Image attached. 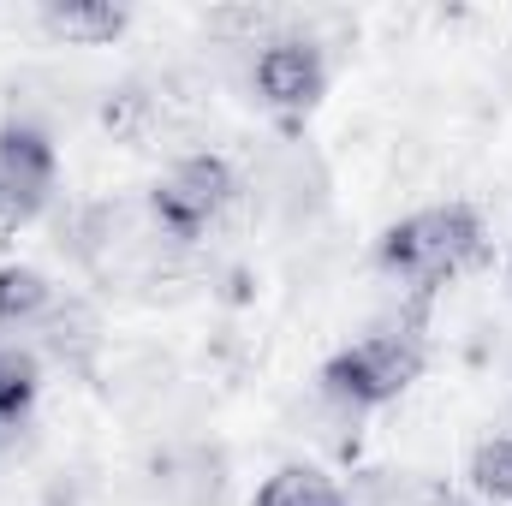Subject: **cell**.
Returning a JSON list of instances; mask_svg holds the SVG:
<instances>
[{
    "instance_id": "6da1fadb",
    "label": "cell",
    "mask_w": 512,
    "mask_h": 506,
    "mask_svg": "<svg viewBox=\"0 0 512 506\" xmlns=\"http://www.w3.org/2000/svg\"><path fill=\"white\" fill-rule=\"evenodd\" d=\"M489 245V227L471 203H429L411 209L376 239V268L405 280V286H447L453 274H465Z\"/></svg>"
},
{
    "instance_id": "7a4b0ae2",
    "label": "cell",
    "mask_w": 512,
    "mask_h": 506,
    "mask_svg": "<svg viewBox=\"0 0 512 506\" xmlns=\"http://www.w3.org/2000/svg\"><path fill=\"white\" fill-rule=\"evenodd\" d=\"M423 364H429V352H423V340L411 328H382V334H364V340L340 346L316 370V381L340 411H382L399 393H411Z\"/></svg>"
},
{
    "instance_id": "3957f363",
    "label": "cell",
    "mask_w": 512,
    "mask_h": 506,
    "mask_svg": "<svg viewBox=\"0 0 512 506\" xmlns=\"http://www.w3.org/2000/svg\"><path fill=\"white\" fill-rule=\"evenodd\" d=\"M233 203H239V173H233V161L215 155V149L179 155V161L149 185V221H155V233L173 239V245L203 239Z\"/></svg>"
},
{
    "instance_id": "277c9868",
    "label": "cell",
    "mask_w": 512,
    "mask_h": 506,
    "mask_svg": "<svg viewBox=\"0 0 512 506\" xmlns=\"http://www.w3.org/2000/svg\"><path fill=\"white\" fill-rule=\"evenodd\" d=\"M251 90L256 102L280 120H304L322 96H328V60L310 36L298 30H274L256 42V60H251Z\"/></svg>"
},
{
    "instance_id": "5b68a950",
    "label": "cell",
    "mask_w": 512,
    "mask_h": 506,
    "mask_svg": "<svg viewBox=\"0 0 512 506\" xmlns=\"http://www.w3.org/2000/svg\"><path fill=\"white\" fill-rule=\"evenodd\" d=\"M60 185V149L36 120H6L0 126V227L18 233L30 227Z\"/></svg>"
},
{
    "instance_id": "8992f818",
    "label": "cell",
    "mask_w": 512,
    "mask_h": 506,
    "mask_svg": "<svg viewBox=\"0 0 512 506\" xmlns=\"http://www.w3.org/2000/svg\"><path fill=\"white\" fill-rule=\"evenodd\" d=\"M36 24L54 42H78V48H108L131 30V6L120 0H42Z\"/></svg>"
},
{
    "instance_id": "52a82bcc",
    "label": "cell",
    "mask_w": 512,
    "mask_h": 506,
    "mask_svg": "<svg viewBox=\"0 0 512 506\" xmlns=\"http://www.w3.org/2000/svg\"><path fill=\"white\" fill-rule=\"evenodd\" d=\"M36 328H42V352H48L54 364L78 370V376H90V370H96L102 322H96V310H90V304H78V298H54V310H48Z\"/></svg>"
},
{
    "instance_id": "ba28073f",
    "label": "cell",
    "mask_w": 512,
    "mask_h": 506,
    "mask_svg": "<svg viewBox=\"0 0 512 506\" xmlns=\"http://www.w3.org/2000/svg\"><path fill=\"white\" fill-rule=\"evenodd\" d=\"M54 280L30 262H0V328H36L54 310Z\"/></svg>"
},
{
    "instance_id": "9c48e42d",
    "label": "cell",
    "mask_w": 512,
    "mask_h": 506,
    "mask_svg": "<svg viewBox=\"0 0 512 506\" xmlns=\"http://www.w3.org/2000/svg\"><path fill=\"white\" fill-rule=\"evenodd\" d=\"M251 506H346V495H340V483L322 465L292 459V465H280V471L262 477V489H256Z\"/></svg>"
},
{
    "instance_id": "30bf717a",
    "label": "cell",
    "mask_w": 512,
    "mask_h": 506,
    "mask_svg": "<svg viewBox=\"0 0 512 506\" xmlns=\"http://www.w3.org/2000/svg\"><path fill=\"white\" fill-rule=\"evenodd\" d=\"M465 495L483 506H512V435H489L465 459Z\"/></svg>"
},
{
    "instance_id": "8fae6325",
    "label": "cell",
    "mask_w": 512,
    "mask_h": 506,
    "mask_svg": "<svg viewBox=\"0 0 512 506\" xmlns=\"http://www.w3.org/2000/svg\"><path fill=\"white\" fill-rule=\"evenodd\" d=\"M36 387H42V376H36V358L0 340V429H18V423L30 417Z\"/></svg>"
},
{
    "instance_id": "7c38bea8",
    "label": "cell",
    "mask_w": 512,
    "mask_h": 506,
    "mask_svg": "<svg viewBox=\"0 0 512 506\" xmlns=\"http://www.w3.org/2000/svg\"><path fill=\"white\" fill-rule=\"evenodd\" d=\"M149 126H155V96L143 84H120V90L102 96V131L114 143H137Z\"/></svg>"
},
{
    "instance_id": "4fadbf2b",
    "label": "cell",
    "mask_w": 512,
    "mask_h": 506,
    "mask_svg": "<svg viewBox=\"0 0 512 506\" xmlns=\"http://www.w3.org/2000/svg\"><path fill=\"white\" fill-rule=\"evenodd\" d=\"M429 506H483V501H477V495H459V489H435Z\"/></svg>"
},
{
    "instance_id": "5bb4252c",
    "label": "cell",
    "mask_w": 512,
    "mask_h": 506,
    "mask_svg": "<svg viewBox=\"0 0 512 506\" xmlns=\"http://www.w3.org/2000/svg\"><path fill=\"white\" fill-rule=\"evenodd\" d=\"M346 506H352V501H346Z\"/></svg>"
}]
</instances>
